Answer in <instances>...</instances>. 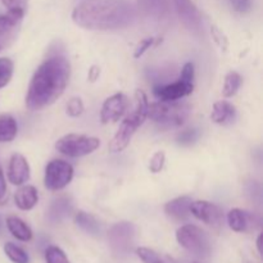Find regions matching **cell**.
I'll return each mask as SVG.
<instances>
[{
	"mask_svg": "<svg viewBox=\"0 0 263 263\" xmlns=\"http://www.w3.org/2000/svg\"><path fill=\"white\" fill-rule=\"evenodd\" d=\"M99 74H100L99 67L92 66L91 68L89 69V80H90V81H91V82H94L95 80H98V77H99Z\"/></svg>",
	"mask_w": 263,
	"mask_h": 263,
	"instance_id": "cell-37",
	"label": "cell"
},
{
	"mask_svg": "<svg viewBox=\"0 0 263 263\" xmlns=\"http://www.w3.org/2000/svg\"><path fill=\"white\" fill-rule=\"evenodd\" d=\"M144 8L154 14H162L166 8V0H141Z\"/></svg>",
	"mask_w": 263,
	"mask_h": 263,
	"instance_id": "cell-31",
	"label": "cell"
},
{
	"mask_svg": "<svg viewBox=\"0 0 263 263\" xmlns=\"http://www.w3.org/2000/svg\"><path fill=\"white\" fill-rule=\"evenodd\" d=\"M73 179V167L66 161L54 159L49 162L45 168L44 184L46 189L58 192L66 187Z\"/></svg>",
	"mask_w": 263,
	"mask_h": 263,
	"instance_id": "cell-8",
	"label": "cell"
},
{
	"mask_svg": "<svg viewBox=\"0 0 263 263\" xmlns=\"http://www.w3.org/2000/svg\"><path fill=\"white\" fill-rule=\"evenodd\" d=\"M228 222L231 230L235 233H247L256 229L258 220L253 213L235 208L229 212Z\"/></svg>",
	"mask_w": 263,
	"mask_h": 263,
	"instance_id": "cell-14",
	"label": "cell"
},
{
	"mask_svg": "<svg viewBox=\"0 0 263 263\" xmlns=\"http://www.w3.org/2000/svg\"><path fill=\"white\" fill-rule=\"evenodd\" d=\"M23 17L25 13L9 10L5 14H0V51L12 45L15 40Z\"/></svg>",
	"mask_w": 263,
	"mask_h": 263,
	"instance_id": "cell-9",
	"label": "cell"
},
{
	"mask_svg": "<svg viewBox=\"0 0 263 263\" xmlns=\"http://www.w3.org/2000/svg\"><path fill=\"white\" fill-rule=\"evenodd\" d=\"M84 103L80 98H72L68 103H67V115L71 117H79L84 113Z\"/></svg>",
	"mask_w": 263,
	"mask_h": 263,
	"instance_id": "cell-29",
	"label": "cell"
},
{
	"mask_svg": "<svg viewBox=\"0 0 263 263\" xmlns=\"http://www.w3.org/2000/svg\"><path fill=\"white\" fill-rule=\"evenodd\" d=\"M148 98H146L145 92L141 90H136L135 92V108L133 112L122 121L120 128L117 130L116 135L109 143V151L112 153H120L123 149L127 148L130 144L131 139H133L134 134L136 133L139 127L144 123L146 120V115H148Z\"/></svg>",
	"mask_w": 263,
	"mask_h": 263,
	"instance_id": "cell-3",
	"label": "cell"
},
{
	"mask_svg": "<svg viewBox=\"0 0 263 263\" xmlns=\"http://www.w3.org/2000/svg\"><path fill=\"white\" fill-rule=\"evenodd\" d=\"M159 263H177L174 258H170V257H162L161 262Z\"/></svg>",
	"mask_w": 263,
	"mask_h": 263,
	"instance_id": "cell-38",
	"label": "cell"
},
{
	"mask_svg": "<svg viewBox=\"0 0 263 263\" xmlns=\"http://www.w3.org/2000/svg\"><path fill=\"white\" fill-rule=\"evenodd\" d=\"M194 76H195V69L194 64L192 62H187L181 69V76H180V80L185 82H190V84H194Z\"/></svg>",
	"mask_w": 263,
	"mask_h": 263,
	"instance_id": "cell-34",
	"label": "cell"
},
{
	"mask_svg": "<svg viewBox=\"0 0 263 263\" xmlns=\"http://www.w3.org/2000/svg\"><path fill=\"white\" fill-rule=\"evenodd\" d=\"M190 110L192 108L186 103H180L177 100H174V102L159 100L148 105L146 117L151 118L162 128L177 127L189 118Z\"/></svg>",
	"mask_w": 263,
	"mask_h": 263,
	"instance_id": "cell-4",
	"label": "cell"
},
{
	"mask_svg": "<svg viewBox=\"0 0 263 263\" xmlns=\"http://www.w3.org/2000/svg\"><path fill=\"white\" fill-rule=\"evenodd\" d=\"M236 117V109L231 103L226 102V100H220L213 104L212 113H211V118L215 123L218 125H228V123L234 122Z\"/></svg>",
	"mask_w": 263,
	"mask_h": 263,
	"instance_id": "cell-17",
	"label": "cell"
},
{
	"mask_svg": "<svg viewBox=\"0 0 263 263\" xmlns=\"http://www.w3.org/2000/svg\"><path fill=\"white\" fill-rule=\"evenodd\" d=\"M8 179L13 185H23L30 179V166L22 154L14 153L8 166Z\"/></svg>",
	"mask_w": 263,
	"mask_h": 263,
	"instance_id": "cell-15",
	"label": "cell"
},
{
	"mask_svg": "<svg viewBox=\"0 0 263 263\" xmlns=\"http://www.w3.org/2000/svg\"><path fill=\"white\" fill-rule=\"evenodd\" d=\"M45 263H69V261L61 248L49 247L45 251Z\"/></svg>",
	"mask_w": 263,
	"mask_h": 263,
	"instance_id": "cell-26",
	"label": "cell"
},
{
	"mask_svg": "<svg viewBox=\"0 0 263 263\" xmlns=\"http://www.w3.org/2000/svg\"><path fill=\"white\" fill-rule=\"evenodd\" d=\"M100 145V140L98 138L86 135H77V134H68L63 136L55 143V149L59 153L64 154L72 158L87 156L97 151Z\"/></svg>",
	"mask_w": 263,
	"mask_h": 263,
	"instance_id": "cell-5",
	"label": "cell"
},
{
	"mask_svg": "<svg viewBox=\"0 0 263 263\" xmlns=\"http://www.w3.org/2000/svg\"><path fill=\"white\" fill-rule=\"evenodd\" d=\"M198 138H199V133H198L197 128H187V130L179 134V136H177V143L180 145L187 146L194 144L198 140Z\"/></svg>",
	"mask_w": 263,
	"mask_h": 263,
	"instance_id": "cell-28",
	"label": "cell"
},
{
	"mask_svg": "<svg viewBox=\"0 0 263 263\" xmlns=\"http://www.w3.org/2000/svg\"><path fill=\"white\" fill-rule=\"evenodd\" d=\"M190 212L198 220L212 228H220L223 223V213L218 205L207 200H197L190 205Z\"/></svg>",
	"mask_w": 263,
	"mask_h": 263,
	"instance_id": "cell-10",
	"label": "cell"
},
{
	"mask_svg": "<svg viewBox=\"0 0 263 263\" xmlns=\"http://www.w3.org/2000/svg\"><path fill=\"white\" fill-rule=\"evenodd\" d=\"M177 243L195 256L204 257L210 254L211 243L207 234L195 225H184L176 231Z\"/></svg>",
	"mask_w": 263,
	"mask_h": 263,
	"instance_id": "cell-6",
	"label": "cell"
},
{
	"mask_svg": "<svg viewBox=\"0 0 263 263\" xmlns=\"http://www.w3.org/2000/svg\"><path fill=\"white\" fill-rule=\"evenodd\" d=\"M229 3L238 13H248L252 9V0H229Z\"/></svg>",
	"mask_w": 263,
	"mask_h": 263,
	"instance_id": "cell-33",
	"label": "cell"
},
{
	"mask_svg": "<svg viewBox=\"0 0 263 263\" xmlns=\"http://www.w3.org/2000/svg\"><path fill=\"white\" fill-rule=\"evenodd\" d=\"M195 263H198V262H195Z\"/></svg>",
	"mask_w": 263,
	"mask_h": 263,
	"instance_id": "cell-40",
	"label": "cell"
},
{
	"mask_svg": "<svg viewBox=\"0 0 263 263\" xmlns=\"http://www.w3.org/2000/svg\"><path fill=\"white\" fill-rule=\"evenodd\" d=\"M18 126L10 115L0 116V143H9L17 136Z\"/></svg>",
	"mask_w": 263,
	"mask_h": 263,
	"instance_id": "cell-22",
	"label": "cell"
},
{
	"mask_svg": "<svg viewBox=\"0 0 263 263\" xmlns=\"http://www.w3.org/2000/svg\"><path fill=\"white\" fill-rule=\"evenodd\" d=\"M241 76L235 71H231L226 74L225 84H223L222 94L225 98H233L241 86Z\"/></svg>",
	"mask_w": 263,
	"mask_h": 263,
	"instance_id": "cell-23",
	"label": "cell"
},
{
	"mask_svg": "<svg viewBox=\"0 0 263 263\" xmlns=\"http://www.w3.org/2000/svg\"><path fill=\"white\" fill-rule=\"evenodd\" d=\"M174 4L180 21H181L189 30H202L203 15L193 0H174Z\"/></svg>",
	"mask_w": 263,
	"mask_h": 263,
	"instance_id": "cell-11",
	"label": "cell"
},
{
	"mask_svg": "<svg viewBox=\"0 0 263 263\" xmlns=\"http://www.w3.org/2000/svg\"><path fill=\"white\" fill-rule=\"evenodd\" d=\"M261 241H262V234H259V236H258V238H257V251H258L259 254H261V252H262Z\"/></svg>",
	"mask_w": 263,
	"mask_h": 263,
	"instance_id": "cell-39",
	"label": "cell"
},
{
	"mask_svg": "<svg viewBox=\"0 0 263 263\" xmlns=\"http://www.w3.org/2000/svg\"><path fill=\"white\" fill-rule=\"evenodd\" d=\"M193 90H194V84L185 82L179 79V81L172 82V84L159 85V86L154 87L153 92L154 97L158 100L174 102V100H179L181 98L190 95L193 92Z\"/></svg>",
	"mask_w": 263,
	"mask_h": 263,
	"instance_id": "cell-13",
	"label": "cell"
},
{
	"mask_svg": "<svg viewBox=\"0 0 263 263\" xmlns=\"http://www.w3.org/2000/svg\"><path fill=\"white\" fill-rule=\"evenodd\" d=\"M4 252L8 258L13 263H28V254L23 251L21 247L15 246L14 243H7L4 246Z\"/></svg>",
	"mask_w": 263,
	"mask_h": 263,
	"instance_id": "cell-24",
	"label": "cell"
},
{
	"mask_svg": "<svg viewBox=\"0 0 263 263\" xmlns=\"http://www.w3.org/2000/svg\"><path fill=\"white\" fill-rule=\"evenodd\" d=\"M136 254H138L139 258L144 263H159L162 258L156 251H153L151 248H145V247H141V248L136 249Z\"/></svg>",
	"mask_w": 263,
	"mask_h": 263,
	"instance_id": "cell-27",
	"label": "cell"
},
{
	"mask_svg": "<svg viewBox=\"0 0 263 263\" xmlns=\"http://www.w3.org/2000/svg\"><path fill=\"white\" fill-rule=\"evenodd\" d=\"M136 17L130 0H84L72 12V20L86 30L108 31L125 28Z\"/></svg>",
	"mask_w": 263,
	"mask_h": 263,
	"instance_id": "cell-2",
	"label": "cell"
},
{
	"mask_svg": "<svg viewBox=\"0 0 263 263\" xmlns=\"http://www.w3.org/2000/svg\"><path fill=\"white\" fill-rule=\"evenodd\" d=\"M211 33H212L213 40L216 41V44H217L221 49L226 50V48H228L229 45V41L228 39H226V36L223 35L222 31H221L217 26H212V28H211Z\"/></svg>",
	"mask_w": 263,
	"mask_h": 263,
	"instance_id": "cell-32",
	"label": "cell"
},
{
	"mask_svg": "<svg viewBox=\"0 0 263 263\" xmlns=\"http://www.w3.org/2000/svg\"><path fill=\"white\" fill-rule=\"evenodd\" d=\"M72 212V204L71 200L68 198H58L51 203L50 208L48 212V218L51 222L57 223L63 221L69 216Z\"/></svg>",
	"mask_w": 263,
	"mask_h": 263,
	"instance_id": "cell-19",
	"label": "cell"
},
{
	"mask_svg": "<svg viewBox=\"0 0 263 263\" xmlns=\"http://www.w3.org/2000/svg\"><path fill=\"white\" fill-rule=\"evenodd\" d=\"M135 236L136 229L134 223L127 222V221L115 223L108 233V241H109L113 254L118 258L130 254L135 243Z\"/></svg>",
	"mask_w": 263,
	"mask_h": 263,
	"instance_id": "cell-7",
	"label": "cell"
},
{
	"mask_svg": "<svg viewBox=\"0 0 263 263\" xmlns=\"http://www.w3.org/2000/svg\"><path fill=\"white\" fill-rule=\"evenodd\" d=\"M193 200L189 197H179L175 199L170 200L164 205V213L170 220L175 221V222H184L190 217L192 212H190V205H192Z\"/></svg>",
	"mask_w": 263,
	"mask_h": 263,
	"instance_id": "cell-16",
	"label": "cell"
},
{
	"mask_svg": "<svg viewBox=\"0 0 263 263\" xmlns=\"http://www.w3.org/2000/svg\"><path fill=\"white\" fill-rule=\"evenodd\" d=\"M128 107V99L125 94H115L108 98L100 110V121L107 125L109 122H116L120 120Z\"/></svg>",
	"mask_w": 263,
	"mask_h": 263,
	"instance_id": "cell-12",
	"label": "cell"
},
{
	"mask_svg": "<svg viewBox=\"0 0 263 263\" xmlns=\"http://www.w3.org/2000/svg\"><path fill=\"white\" fill-rule=\"evenodd\" d=\"M7 228L9 233L14 236L15 239L21 241H30L32 239V231H31L30 226L21 220L20 217L15 216H10L7 218Z\"/></svg>",
	"mask_w": 263,
	"mask_h": 263,
	"instance_id": "cell-20",
	"label": "cell"
},
{
	"mask_svg": "<svg viewBox=\"0 0 263 263\" xmlns=\"http://www.w3.org/2000/svg\"><path fill=\"white\" fill-rule=\"evenodd\" d=\"M153 44H154V37L143 39V40L138 44V46H136L134 57H135V58H140V57L143 55L148 49H151L152 46H153Z\"/></svg>",
	"mask_w": 263,
	"mask_h": 263,
	"instance_id": "cell-35",
	"label": "cell"
},
{
	"mask_svg": "<svg viewBox=\"0 0 263 263\" xmlns=\"http://www.w3.org/2000/svg\"><path fill=\"white\" fill-rule=\"evenodd\" d=\"M37 200H39V194L35 186L26 185V186L20 187V189L15 192V195H14L15 205L22 211L32 210V208L37 204Z\"/></svg>",
	"mask_w": 263,
	"mask_h": 263,
	"instance_id": "cell-18",
	"label": "cell"
},
{
	"mask_svg": "<svg viewBox=\"0 0 263 263\" xmlns=\"http://www.w3.org/2000/svg\"><path fill=\"white\" fill-rule=\"evenodd\" d=\"M71 76V64L63 54L46 58L33 73L26 95L30 110H40L53 104L66 90Z\"/></svg>",
	"mask_w": 263,
	"mask_h": 263,
	"instance_id": "cell-1",
	"label": "cell"
},
{
	"mask_svg": "<svg viewBox=\"0 0 263 263\" xmlns=\"http://www.w3.org/2000/svg\"><path fill=\"white\" fill-rule=\"evenodd\" d=\"M74 222L76 225L81 229L82 231H85L86 234L92 236H98L102 233V228H100V223L97 218L94 217L90 213L84 212V211H80L74 216Z\"/></svg>",
	"mask_w": 263,
	"mask_h": 263,
	"instance_id": "cell-21",
	"label": "cell"
},
{
	"mask_svg": "<svg viewBox=\"0 0 263 263\" xmlns=\"http://www.w3.org/2000/svg\"><path fill=\"white\" fill-rule=\"evenodd\" d=\"M13 62L9 58H0V89L7 86L13 76Z\"/></svg>",
	"mask_w": 263,
	"mask_h": 263,
	"instance_id": "cell-25",
	"label": "cell"
},
{
	"mask_svg": "<svg viewBox=\"0 0 263 263\" xmlns=\"http://www.w3.org/2000/svg\"><path fill=\"white\" fill-rule=\"evenodd\" d=\"M164 161H166V156H164L163 152H157L153 154V157L149 161V170L153 174H158L162 171L164 166Z\"/></svg>",
	"mask_w": 263,
	"mask_h": 263,
	"instance_id": "cell-30",
	"label": "cell"
},
{
	"mask_svg": "<svg viewBox=\"0 0 263 263\" xmlns=\"http://www.w3.org/2000/svg\"><path fill=\"white\" fill-rule=\"evenodd\" d=\"M8 200V190H7V182H5L4 174L0 167V204H4Z\"/></svg>",
	"mask_w": 263,
	"mask_h": 263,
	"instance_id": "cell-36",
	"label": "cell"
}]
</instances>
